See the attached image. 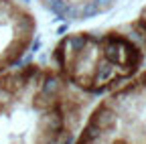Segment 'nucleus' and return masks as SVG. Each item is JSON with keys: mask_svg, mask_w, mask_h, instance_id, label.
<instances>
[{"mask_svg": "<svg viewBox=\"0 0 146 144\" xmlns=\"http://www.w3.org/2000/svg\"><path fill=\"white\" fill-rule=\"evenodd\" d=\"M100 14V8L96 6V2H85L81 8H79V19H91V16H96Z\"/></svg>", "mask_w": 146, "mask_h": 144, "instance_id": "f03ea898", "label": "nucleus"}, {"mask_svg": "<svg viewBox=\"0 0 146 144\" xmlns=\"http://www.w3.org/2000/svg\"><path fill=\"white\" fill-rule=\"evenodd\" d=\"M45 4H47L49 10H53L55 14H57V19H59V21H61V16H63L65 8L69 6L67 0H45Z\"/></svg>", "mask_w": 146, "mask_h": 144, "instance_id": "f257e3e1", "label": "nucleus"}, {"mask_svg": "<svg viewBox=\"0 0 146 144\" xmlns=\"http://www.w3.org/2000/svg\"><path fill=\"white\" fill-rule=\"evenodd\" d=\"M96 2V6L100 8V12H104V10H108V8H112V4L116 2V0H94Z\"/></svg>", "mask_w": 146, "mask_h": 144, "instance_id": "7ed1b4c3", "label": "nucleus"}]
</instances>
